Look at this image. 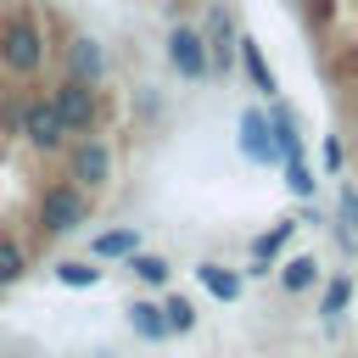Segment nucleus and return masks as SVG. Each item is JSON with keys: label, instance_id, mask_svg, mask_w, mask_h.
<instances>
[{"label": "nucleus", "instance_id": "f257e3e1", "mask_svg": "<svg viewBox=\"0 0 358 358\" xmlns=\"http://www.w3.org/2000/svg\"><path fill=\"white\" fill-rule=\"evenodd\" d=\"M45 28H39V17L34 11H22V6H11L6 17H0V67L11 73V78H34L39 67H45Z\"/></svg>", "mask_w": 358, "mask_h": 358}, {"label": "nucleus", "instance_id": "f03ea898", "mask_svg": "<svg viewBox=\"0 0 358 358\" xmlns=\"http://www.w3.org/2000/svg\"><path fill=\"white\" fill-rule=\"evenodd\" d=\"M50 106H56V117H62V129H67V140H84L95 123H101V84H84V78H56V90H50Z\"/></svg>", "mask_w": 358, "mask_h": 358}, {"label": "nucleus", "instance_id": "7ed1b4c3", "mask_svg": "<svg viewBox=\"0 0 358 358\" xmlns=\"http://www.w3.org/2000/svg\"><path fill=\"white\" fill-rule=\"evenodd\" d=\"M84 213H90V196H84L78 185L56 179V185H45V196H39V207H34V229H39V235H67V229L84 224Z\"/></svg>", "mask_w": 358, "mask_h": 358}, {"label": "nucleus", "instance_id": "20e7f679", "mask_svg": "<svg viewBox=\"0 0 358 358\" xmlns=\"http://www.w3.org/2000/svg\"><path fill=\"white\" fill-rule=\"evenodd\" d=\"M67 185H78L84 196L106 190V185H112V145L95 140V134L73 140V145H67Z\"/></svg>", "mask_w": 358, "mask_h": 358}, {"label": "nucleus", "instance_id": "39448f33", "mask_svg": "<svg viewBox=\"0 0 358 358\" xmlns=\"http://www.w3.org/2000/svg\"><path fill=\"white\" fill-rule=\"evenodd\" d=\"M17 134H22V140H28L39 157H56V151H67V129H62V117H56L50 95H28V101H22Z\"/></svg>", "mask_w": 358, "mask_h": 358}, {"label": "nucleus", "instance_id": "423d86ee", "mask_svg": "<svg viewBox=\"0 0 358 358\" xmlns=\"http://www.w3.org/2000/svg\"><path fill=\"white\" fill-rule=\"evenodd\" d=\"M168 62H173V73L179 78H207L213 73V56H207V39H201V28H173L168 34Z\"/></svg>", "mask_w": 358, "mask_h": 358}, {"label": "nucleus", "instance_id": "0eeeda50", "mask_svg": "<svg viewBox=\"0 0 358 358\" xmlns=\"http://www.w3.org/2000/svg\"><path fill=\"white\" fill-rule=\"evenodd\" d=\"M201 39H207V56H213V73H229L235 67V17L224 11V6H213L207 11V22H201Z\"/></svg>", "mask_w": 358, "mask_h": 358}, {"label": "nucleus", "instance_id": "6e6552de", "mask_svg": "<svg viewBox=\"0 0 358 358\" xmlns=\"http://www.w3.org/2000/svg\"><path fill=\"white\" fill-rule=\"evenodd\" d=\"M235 140H241V151H246L252 162H263V168H274V162H280L274 134H268V112L246 106V112H241V123H235Z\"/></svg>", "mask_w": 358, "mask_h": 358}, {"label": "nucleus", "instance_id": "1a4fd4ad", "mask_svg": "<svg viewBox=\"0 0 358 358\" xmlns=\"http://www.w3.org/2000/svg\"><path fill=\"white\" fill-rule=\"evenodd\" d=\"M67 78H84V84H101L106 78V50L95 34H78L67 45Z\"/></svg>", "mask_w": 358, "mask_h": 358}, {"label": "nucleus", "instance_id": "9d476101", "mask_svg": "<svg viewBox=\"0 0 358 358\" xmlns=\"http://www.w3.org/2000/svg\"><path fill=\"white\" fill-rule=\"evenodd\" d=\"M235 62L246 67V78H252V90H257V95H274V90H280V84H274V67H268V56H263V45H257L252 34H241V39H235Z\"/></svg>", "mask_w": 358, "mask_h": 358}, {"label": "nucleus", "instance_id": "9b49d317", "mask_svg": "<svg viewBox=\"0 0 358 358\" xmlns=\"http://www.w3.org/2000/svg\"><path fill=\"white\" fill-rule=\"evenodd\" d=\"M129 330H134L140 341H168V336H173L162 302H129Z\"/></svg>", "mask_w": 358, "mask_h": 358}, {"label": "nucleus", "instance_id": "f8f14e48", "mask_svg": "<svg viewBox=\"0 0 358 358\" xmlns=\"http://www.w3.org/2000/svg\"><path fill=\"white\" fill-rule=\"evenodd\" d=\"M196 280H201V291L218 296V302H235L241 285H246V280H241L235 268H224V263H196Z\"/></svg>", "mask_w": 358, "mask_h": 358}, {"label": "nucleus", "instance_id": "ddd939ff", "mask_svg": "<svg viewBox=\"0 0 358 358\" xmlns=\"http://www.w3.org/2000/svg\"><path fill=\"white\" fill-rule=\"evenodd\" d=\"M268 134H274V151H280V162L302 157V140H296V117H291L285 106H268Z\"/></svg>", "mask_w": 358, "mask_h": 358}, {"label": "nucleus", "instance_id": "4468645a", "mask_svg": "<svg viewBox=\"0 0 358 358\" xmlns=\"http://www.w3.org/2000/svg\"><path fill=\"white\" fill-rule=\"evenodd\" d=\"M90 252H95V257H134V252H140V229H129V224L101 229V235L90 241Z\"/></svg>", "mask_w": 358, "mask_h": 358}, {"label": "nucleus", "instance_id": "2eb2a0df", "mask_svg": "<svg viewBox=\"0 0 358 358\" xmlns=\"http://www.w3.org/2000/svg\"><path fill=\"white\" fill-rule=\"evenodd\" d=\"M22 274H28V246H22L17 235H6V229H0V291H6V285H17Z\"/></svg>", "mask_w": 358, "mask_h": 358}, {"label": "nucleus", "instance_id": "dca6fc26", "mask_svg": "<svg viewBox=\"0 0 358 358\" xmlns=\"http://www.w3.org/2000/svg\"><path fill=\"white\" fill-rule=\"evenodd\" d=\"M123 263H129V274H134L140 285H157V291H162V285H168V274H173L162 252H134V257H123Z\"/></svg>", "mask_w": 358, "mask_h": 358}, {"label": "nucleus", "instance_id": "f3484780", "mask_svg": "<svg viewBox=\"0 0 358 358\" xmlns=\"http://www.w3.org/2000/svg\"><path fill=\"white\" fill-rule=\"evenodd\" d=\"M313 280H319V257L296 252V257H285V263H280V285H285L291 296H296V291H308Z\"/></svg>", "mask_w": 358, "mask_h": 358}, {"label": "nucleus", "instance_id": "a211bd4d", "mask_svg": "<svg viewBox=\"0 0 358 358\" xmlns=\"http://www.w3.org/2000/svg\"><path fill=\"white\" fill-rule=\"evenodd\" d=\"M162 313H168V330H173V336L196 330V302H190V296H162Z\"/></svg>", "mask_w": 358, "mask_h": 358}, {"label": "nucleus", "instance_id": "6ab92c4d", "mask_svg": "<svg viewBox=\"0 0 358 358\" xmlns=\"http://www.w3.org/2000/svg\"><path fill=\"white\" fill-rule=\"evenodd\" d=\"M56 280L73 285V291H90V285L101 280V268H95V263H56Z\"/></svg>", "mask_w": 358, "mask_h": 358}, {"label": "nucleus", "instance_id": "aec40b11", "mask_svg": "<svg viewBox=\"0 0 358 358\" xmlns=\"http://www.w3.org/2000/svg\"><path fill=\"white\" fill-rule=\"evenodd\" d=\"M280 168H285V185H291V196H302V201H308V196H313V168H308L302 157H291V162H280Z\"/></svg>", "mask_w": 358, "mask_h": 358}, {"label": "nucleus", "instance_id": "412c9836", "mask_svg": "<svg viewBox=\"0 0 358 358\" xmlns=\"http://www.w3.org/2000/svg\"><path fill=\"white\" fill-rule=\"evenodd\" d=\"M347 302H352V280H347V274H336V280L324 285V302H319V313H330V319H336Z\"/></svg>", "mask_w": 358, "mask_h": 358}, {"label": "nucleus", "instance_id": "4be33fe9", "mask_svg": "<svg viewBox=\"0 0 358 358\" xmlns=\"http://www.w3.org/2000/svg\"><path fill=\"white\" fill-rule=\"evenodd\" d=\"M302 17H308V28L324 34V28L336 22V0H302Z\"/></svg>", "mask_w": 358, "mask_h": 358}, {"label": "nucleus", "instance_id": "5701e85b", "mask_svg": "<svg viewBox=\"0 0 358 358\" xmlns=\"http://www.w3.org/2000/svg\"><path fill=\"white\" fill-rule=\"evenodd\" d=\"M319 162H324V173H341V168H347V140H341V134H330V140H324V151H319Z\"/></svg>", "mask_w": 358, "mask_h": 358}, {"label": "nucleus", "instance_id": "b1692460", "mask_svg": "<svg viewBox=\"0 0 358 358\" xmlns=\"http://www.w3.org/2000/svg\"><path fill=\"white\" fill-rule=\"evenodd\" d=\"M336 201H341V218H347V229L358 235V185H341V190H336Z\"/></svg>", "mask_w": 358, "mask_h": 358}, {"label": "nucleus", "instance_id": "393cba45", "mask_svg": "<svg viewBox=\"0 0 358 358\" xmlns=\"http://www.w3.org/2000/svg\"><path fill=\"white\" fill-rule=\"evenodd\" d=\"M336 73H358V50H347V56L336 62Z\"/></svg>", "mask_w": 358, "mask_h": 358}]
</instances>
